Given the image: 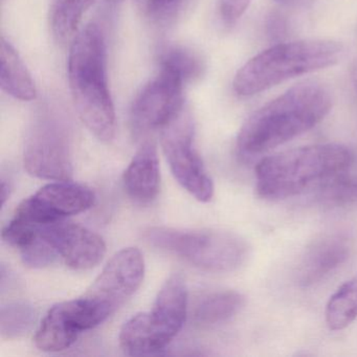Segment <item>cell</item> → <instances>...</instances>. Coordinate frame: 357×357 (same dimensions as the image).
Listing matches in <instances>:
<instances>
[{"label":"cell","mask_w":357,"mask_h":357,"mask_svg":"<svg viewBox=\"0 0 357 357\" xmlns=\"http://www.w3.org/2000/svg\"><path fill=\"white\" fill-rule=\"evenodd\" d=\"M185 79L172 68L160 64L158 76L152 79L133 102L131 126L135 135L165 128L183 110Z\"/></svg>","instance_id":"cell-9"},{"label":"cell","mask_w":357,"mask_h":357,"mask_svg":"<svg viewBox=\"0 0 357 357\" xmlns=\"http://www.w3.org/2000/svg\"><path fill=\"white\" fill-rule=\"evenodd\" d=\"M188 314V290L181 275L167 280L149 312L137 313L121 329L120 344L127 355L158 354L181 332Z\"/></svg>","instance_id":"cell-5"},{"label":"cell","mask_w":357,"mask_h":357,"mask_svg":"<svg viewBox=\"0 0 357 357\" xmlns=\"http://www.w3.org/2000/svg\"><path fill=\"white\" fill-rule=\"evenodd\" d=\"M145 261L135 248L116 252L81 298L102 324L121 308L143 283Z\"/></svg>","instance_id":"cell-7"},{"label":"cell","mask_w":357,"mask_h":357,"mask_svg":"<svg viewBox=\"0 0 357 357\" xmlns=\"http://www.w3.org/2000/svg\"><path fill=\"white\" fill-rule=\"evenodd\" d=\"M160 64L178 73L185 81L198 76L202 72L199 60L193 54L181 47L169 49L162 56Z\"/></svg>","instance_id":"cell-23"},{"label":"cell","mask_w":357,"mask_h":357,"mask_svg":"<svg viewBox=\"0 0 357 357\" xmlns=\"http://www.w3.org/2000/svg\"><path fill=\"white\" fill-rule=\"evenodd\" d=\"M125 190L131 199L150 204L160 192V171L158 149L152 141L144 142L125 171Z\"/></svg>","instance_id":"cell-14"},{"label":"cell","mask_w":357,"mask_h":357,"mask_svg":"<svg viewBox=\"0 0 357 357\" xmlns=\"http://www.w3.org/2000/svg\"><path fill=\"white\" fill-rule=\"evenodd\" d=\"M331 106L330 91L321 83L291 87L246 120L238 135V153L250 160L291 141L321 122Z\"/></svg>","instance_id":"cell-1"},{"label":"cell","mask_w":357,"mask_h":357,"mask_svg":"<svg viewBox=\"0 0 357 357\" xmlns=\"http://www.w3.org/2000/svg\"><path fill=\"white\" fill-rule=\"evenodd\" d=\"M70 302L54 305L43 317L36 335L35 342L40 350L45 352H59L70 348L82 329L72 312Z\"/></svg>","instance_id":"cell-15"},{"label":"cell","mask_w":357,"mask_h":357,"mask_svg":"<svg viewBox=\"0 0 357 357\" xmlns=\"http://www.w3.org/2000/svg\"><path fill=\"white\" fill-rule=\"evenodd\" d=\"M9 197V185L5 181H1V206L5 204L6 200Z\"/></svg>","instance_id":"cell-27"},{"label":"cell","mask_w":357,"mask_h":357,"mask_svg":"<svg viewBox=\"0 0 357 357\" xmlns=\"http://www.w3.org/2000/svg\"><path fill=\"white\" fill-rule=\"evenodd\" d=\"M37 313L32 305L24 302L10 303L0 311V333L5 338H18L32 329Z\"/></svg>","instance_id":"cell-20"},{"label":"cell","mask_w":357,"mask_h":357,"mask_svg":"<svg viewBox=\"0 0 357 357\" xmlns=\"http://www.w3.org/2000/svg\"><path fill=\"white\" fill-rule=\"evenodd\" d=\"M106 43L97 24L85 26L68 56V82L75 107L89 131L102 142L116 133V112L108 89Z\"/></svg>","instance_id":"cell-2"},{"label":"cell","mask_w":357,"mask_h":357,"mask_svg":"<svg viewBox=\"0 0 357 357\" xmlns=\"http://www.w3.org/2000/svg\"><path fill=\"white\" fill-rule=\"evenodd\" d=\"M145 15L160 18L174 11L181 0H133Z\"/></svg>","instance_id":"cell-24"},{"label":"cell","mask_w":357,"mask_h":357,"mask_svg":"<svg viewBox=\"0 0 357 357\" xmlns=\"http://www.w3.org/2000/svg\"><path fill=\"white\" fill-rule=\"evenodd\" d=\"M269 34L273 38H280L285 34L286 24L281 16L273 15L268 24Z\"/></svg>","instance_id":"cell-26"},{"label":"cell","mask_w":357,"mask_h":357,"mask_svg":"<svg viewBox=\"0 0 357 357\" xmlns=\"http://www.w3.org/2000/svg\"><path fill=\"white\" fill-rule=\"evenodd\" d=\"M0 51V86L3 91L20 101L36 99L34 81L15 49L3 38Z\"/></svg>","instance_id":"cell-16"},{"label":"cell","mask_w":357,"mask_h":357,"mask_svg":"<svg viewBox=\"0 0 357 357\" xmlns=\"http://www.w3.org/2000/svg\"><path fill=\"white\" fill-rule=\"evenodd\" d=\"M352 79L353 84H354L355 89H356L357 91V63L356 66H355L354 70H353Z\"/></svg>","instance_id":"cell-28"},{"label":"cell","mask_w":357,"mask_h":357,"mask_svg":"<svg viewBox=\"0 0 357 357\" xmlns=\"http://www.w3.org/2000/svg\"><path fill=\"white\" fill-rule=\"evenodd\" d=\"M95 202V193L86 185L70 181H53L24 200L14 218L41 227L85 212Z\"/></svg>","instance_id":"cell-10"},{"label":"cell","mask_w":357,"mask_h":357,"mask_svg":"<svg viewBox=\"0 0 357 357\" xmlns=\"http://www.w3.org/2000/svg\"><path fill=\"white\" fill-rule=\"evenodd\" d=\"M353 154L340 144H319L279 152L256 168L257 192L265 199H286L331 181L352 164Z\"/></svg>","instance_id":"cell-3"},{"label":"cell","mask_w":357,"mask_h":357,"mask_svg":"<svg viewBox=\"0 0 357 357\" xmlns=\"http://www.w3.org/2000/svg\"><path fill=\"white\" fill-rule=\"evenodd\" d=\"M245 304V298L234 290H218L204 294L193 311L194 321L200 326H216L233 319Z\"/></svg>","instance_id":"cell-17"},{"label":"cell","mask_w":357,"mask_h":357,"mask_svg":"<svg viewBox=\"0 0 357 357\" xmlns=\"http://www.w3.org/2000/svg\"><path fill=\"white\" fill-rule=\"evenodd\" d=\"M317 197L323 204L331 206L357 202V177H334L321 185Z\"/></svg>","instance_id":"cell-21"},{"label":"cell","mask_w":357,"mask_h":357,"mask_svg":"<svg viewBox=\"0 0 357 357\" xmlns=\"http://www.w3.org/2000/svg\"><path fill=\"white\" fill-rule=\"evenodd\" d=\"M279 1H290V0H279Z\"/></svg>","instance_id":"cell-29"},{"label":"cell","mask_w":357,"mask_h":357,"mask_svg":"<svg viewBox=\"0 0 357 357\" xmlns=\"http://www.w3.org/2000/svg\"><path fill=\"white\" fill-rule=\"evenodd\" d=\"M22 262L31 268H43L57 260L58 252L49 241L39 234L28 245L20 250Z\"/></svg>","instance_id":"cell-22"},{"label":"cell","mask_w":357,"mask_h":357,"mask_svg":"<svg viewBox=\"0 0 357 357\" xmlns=\"http://www.w3.org/2000/svg\"><path fill=\"white\" fill-rule=\"evenodd\" d=\"M39 234L52 244L70 268L91 269L103 260L106 244L98 234L66 220L43 225Z\"/></svg>","instance_id":"cell-12"},{"label":"cell","mask_w":357,"mask_h":357,"mask_svg":"<svg viewBox=\"0 0 357 357\" xmlns=\"http://www.w3.org/2000/svg\"><path fill=\"white\" fill-rule=\"evenodd\" d=\"M250 0H219L221 17L227 24H234L248 9Z\"/></svg>","instance_id":"cell-25"},{"label":"cell","mask_w":357,"mask_h":357,"mask_svg":"<svg viewBox=\"0 0 357 357\" xmlns=\"http://www.w3.org/2000/svg\"><path fill=\"white\" fill-rule=\"evenodd\" d=\"M143 237L150 245L211 273L236 271L248 256L245 240L229 231L154 227L145 229Z\"/></svg>","instance_id":"cell-6"},{"label":"cell","mask_w":357,"mask_h":357,"mask_svg":"<svg viewBox=\"0 0 357 357\" xmlns=\"http://www.w3.org/2000/svg\"><path fill=\"white\" fill-rule=\"evenodd\" d=\"M96 0H53L51 7L52 31L60 41L74 36L85 12Z\"/></svg>","instance_id":"cell-19"},{"label":"cell","mask_w":357,"mask_h":357,"mask_svg":"<svg viewBox=\"0 0 357 357\" xmlns=\"http://www.w3.org/2000/svg\"><path fill=\"white\" fill-rule=\"evenodd\" d=\"M349 245L340 235L326 236L306 252L298 269V284L309 287L325 279L347 260Z\"/></svg>","instance_id":"cell-13"},{"label":"cell","mask_w":357,"mask_h":357,"mask_svg":"<svg viewBox=\"0 0 357 357\" xmlns=\"http://www.w3.org/2000/svg\"><path fill=\"white\" fill-rule=\"evenodd\" d=\"M326 323L334 331L348 327L357 317V277L344 282L326 306Z\"/></svg>","instance_id":"cell-18"},{"label":"cell","mask_w":357,"mask_h":357,"mask_svg":"<svg viewBox=\"0 0 357 357\" xmlns=\"http://www.w3.org/2000/svg\"><path fill=\"white\" fill-rule=\"evenodd\" d=\"M344 53L332 40H300L280 43L246 62L234 79V91L250 97L280 83L333 66Z\"/></svg>","instance_id":"cell-4"},{"label":"cell","mask_w":357,"mask_h":357,"mask_svg":"<svg viewBox=\"0 0 357 357\" xmlns=\"http://www.w3.org/2000/svg\"><path fill=\"white\" fill-rule=\"evenodd\" d=\"M162 131V150L177 183L198 202H210L214 195V183L194 148V126L190 114L183 109Z\"/></svg>","instance_id":"cell-8"},{"label":"cell","mask_w":357,"mask_h":357,"mask_svg":"<svg viewBox=\"0 0 357 357\" xmlns=\"http://www.w3.org/2000/svg\"><path fill=\"white\" fill-rule=\"evenodd\" d=\"M24 165L37 178L70 181L73 160L66 130L53 121H41L35 125L26 139Z\"/></svg>","instance_id":"cell-11"}]
</instances>
